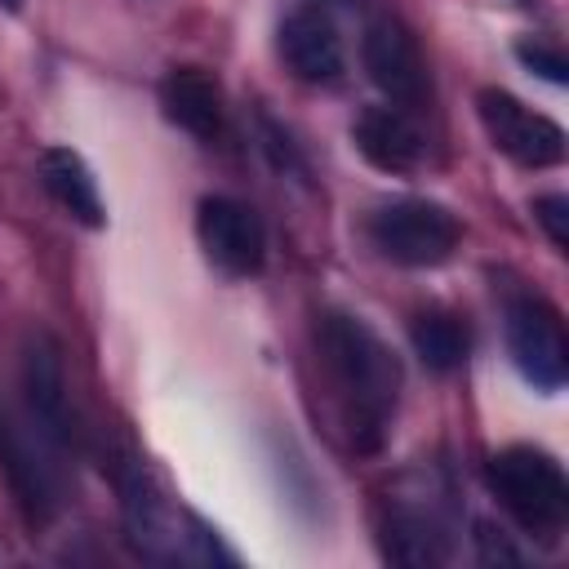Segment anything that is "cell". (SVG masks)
Instances as JSON below:
<instances>
[{"label":"cell","mask_w":569,"mask_h":569,"mask_svg":"<svg viewBox=\"0 0 569 569\" xmlns=\"http://www.w3.org/2000/svg\"><path fill=\"white\" fill-rule=\"evenodd\" d=\"M516 58H520V67H529V71H538L547 84H565L569 80V67H565V53L556 49V44H547V40H533V36H525V40H516Z\"/></svg>","instance_id":"16"},{"label":"cell","mask_w":569,"mask_h":569,"mask_svg":"<svg viewBox=\"0 0 569 569\" xmlns=\"http://www.w3.org/2000/svg\"><path fill=\"white\" fill-rule=\"evenodd\" d=\"M160 111L173 129L209 142L222 129V89L204 67H169L160 80Z\"/></svg>","instance_id":"13"},{"label":"cell","mask_w":569,"mask_h":569,"mask_svg":"<svg viewBox=\"0 0 569 569\" xmlns=\"http://www.w3.org/2000/svg\"><path fill=\"white\" fill-rule=\"evenodd\" d=\"M476 116L485 138L493 142V151H502L511 164L520 169H556L565 160V129L525 107L516 93L507 89H480L476 93Z\"/></svg>","instance_id":"6"},{"label":"cell","mask_w":569,"mask_h":569,"mask_svg":"<svg viewBox=\"0 0 569 569\" xmlns=\"http://www.w3.org/2000/svg\"><path fill=\"white\" fill-rule=\"evenodd\" d=\"M351 142L356 151L382 169V173H413L427 156V142H422V129L409 120L405 107H365L356 120H351Z\"/></svg>","instance_id":"12"},{"label":"cell","mask_w":569,"mask_h":569,"mask_svg":"<svg viewBox=\"0 0 569 569\" xmlns=\"http://www.w3.org/2000/svg\"><path fill=\"white\" fill-rule=\"evenodd\" d=\"M276 49H280V58H284V67L302 80V84H338L342 80V67H347V58H342V36H338V27L329 22V13L325 9H293V13H284V22H280V31H276Z\"/></svg>","instance_id":"10"},{"label":"cell","mask_w":569,"mask_h":569,"mask_svg":"<svg viewBox=\"0 0 569 569\" xmlns=\"http://www.w3.org/2000/svg\"><path fill=\"white\" fill-rule=\"evenodd\" d=\"M502 333H507V351H511V365L520 369V378L533 391L556 396L569 378V338H565L560 311L542 298L520 293L502 311Z\"/></svg>","instance_id":"5"},{"label":"cell","mask_w":569,"mask_h":569,"mask_svg":"<svg viewBox=\"0 0 569 569\" xmlns=\"http://www.w3.org/2000/svg\"><path fill=\"white\" fill-rule=\"evenodd\" d=\"M365 236L369 244L378 249V258L396 262V267H413V271H427V267H440L458 253L462 244V222L449 204L440 200H427V196H400V200H387L369 213L365 222Z\"/></svg>","instance_id":"3"},{"label":"cell","mask_w":569,"mask_h":569,"mask_svg":"<svg viewBox=\"0 0 569 569\" xmlns=\"http://www.w3.org/2000/svg\"><path fill=\"white\" fill-rule=\"evenodd\" d=\"M476 542H480V560H485V565H493V560H498V565H516V560H520V551L507 542V533L493 529V525H485V520L476 525Z\"/></svg>","instance_id":"19"},{"label":"cell","mask_w":569,"mask_h":569,"mask_svg":"<svg viewBox=\"0 0 569 569\" xmlns=\"http://www.w3.org/2000/svg\"><path fill=\"white\" fill-rule=\"evenodd\" d=\"M0 4H4V9H22V0H0Z\"/></svg>","instance_id":"20"},{"label":"cell","mask_w":569,"mask_h":569,"mask_svg":"<svg viewBox=\"0 0 569 569\" xmlns=\"http://www.w3.org/2000/svg\"><path fill=\"white\" fill-rule=\"evenodd\" d=\"M533 222L547 231L551 249H569V200L565 196H538L533 200Z\"/></svg>","instance_id":"17"},{"label":"cell","mask_w":569,"mask_h":569,"mask_svg":"<svg viewBox=\"0 0 569 569\" xmlns=\"http://www.w3.org/2000/svg\"><path fill=\"white\" fill-rule=\"evenodd\" d=\"M36 169H40V187L53 196L58 209H67V218H76L89 231L107 227V209H102L98 182H93L89 164L71 147H44L40 160H36Z\"/></svg>","instance_id":"14"},{"label":"cell","mask_w":569,"mask_h":569,"mask_svg":"<svg viewBox=\"0 0 569 569\" xmlns=\"http://www.w3.org/2000/svg\"><path fill=\"white\" fill-rule=\"evenodd\" d=\"M0 471L9 480L13 502L31 525H49L62 507V480L53 467V445L40 436L31 418H18L0 405Z\"/></svg>","instance_id":"4"},{"label":"cell","mask_w":569,"mask_h":569,"mask_svg":"<svg viewBox=\"0 0 569 569\" xmlns=\"http://www.w3.org/2000/svg\"><path fill=\"white\" fill-rule=\"evenodd\" d=\"M409 342H413V356H418L431 373H453V369L467 360V351H471L467 325H462L453 311H440V307L418 311V316L409 320Z\"/></svg>","instance_id":"15"},{"label":"cell","mask_w":569,"mask_h":569,"mask_svg":"<svg viewBox=\"0 0 569 569\" xmlns=\"http://www.w3.org/2000/svg\"><path fill=\"white\" fill-rule=\"evenodd\" d=\"M360 58L369 80L396 102V107H422L431 98V71L422 58V44L400 18H373L360 40Z\"/></svg>","instance_id":"9"},{"label":"cell","mask_w":569,"mask_h":569,"mask_svg":"<svg viewBox=\"0 0 569 569\" xmlns=\"http://www.w3.org/2000/svg\"><path fill=\"white\" fill-rule=\"evenodd\" d=\"M316 351L325 365V378L333 387L342 427L360 453L382 449L387 427L396 418L400 400V360L396 351L347 311H325L316 325Z\"/></svg>","instance_id":"1"},{"label":"cell","mask_w":569,"mask_h":569,"mask_svg":"<svg viewBox=\"0 0 569 569\" xmlns=\"http://www.w3.org/2000/svg\"><path fill=\"white\" fill-rule=\"evenodd\" d=\"M382 556L391 565H413V569H431L449 560V525L436 511V502H409L396 498L382 516Z\"/></svg>","instance_id":"11"},{"label":"cell","mask_w":569,"mask_h":569,"mask_svg":"<svg viewBox=\"0 0 569 569\" xmlns=\"http://www.w3.org/2000/svg\"><path fill=\"white\" fill-rule=\"evenodd\" d=\"M22 400L27 418L40 427V436L53 449L76 445V409H71V387H67V365L62 347L49 329H31L22 342Z\"/></svg>","instance_id":"7"},{"label":"cell","mask_w":569,"mask_h":569,"mask_svg":"<svg viewBox=\"0 0 569 569\" xmlns=\"http://www.w3.org/2000/svg\"><path fill=\"white\" fill-rule=\"evenodd\" d=\"M196 240L222 276H258L267 262V227L236 196H204L196 204Z\"/></svg>","instance_id":"8"},{"label":"cell","mask_w":569,"mask_h":569,"mask_svg":"<svg viewBox=\"0 0 569 569\" xmlns=\"http://www.w3.org/2000/svg\"><path fill=\"white\" fill-rule=\"evenodd\" d=\"M485 485L498 507L538 542H556L569 525V476L538 445H507L485 462Z\"/></svg>","instance_id":"2"},{"label":"cell","mask_w":569,"mask_h":569,"mask_svg":"<svg viewBox=\"0 0 569 569\" xmlns=\"http://www.w3.org/2000/svg\"><path fill=\"white\" fill-rule=\"evenodd\" d=\"M262 147L271 151V160H276V169H293V173H307V164H302V156H298V147H293V138L280 129V124H271V120H262Z\"/></svg>","instance_id":"18"}]
</instances>
